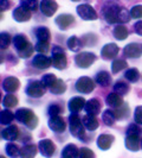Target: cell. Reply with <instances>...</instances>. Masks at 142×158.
<instances>
[{
  "label": "cell",
  "instance_id": "cell-1",
  "mask_svg": "<svg viewBox=\"0 0 142 158\" xmlns=\"http://www.w3.org/2000/svg\"><path fill=\"white\" fill-rule=\"evenodd\" d=\"M103 16L107 23H127L130 20V12H128L126 8L120 6L117 4H108L103 8Z\"/></svg>",
  "mask_w": 142,
  "mask_h": 158
},
{
  "label": "cell",
  "instance_id": "cell-2",
  "mask_svg": "<svg viewBox=\"0 0 142 158\" xmlns=\"http://www.w3.org/2000/svg\"><path fill=\"white\" fill-rule=\"evenodd\" d=\"M16 119L18 121L23 123L25 126H27L30 130H33L37 127L38 124V118L34 115V113L29 110V108H19L17 110V112L14 113Z\"/></svg>",
  "mask_w": 142,
  "mask_h": 158
},
{
  "label": "cell",
  "instance_id": "cell-3",
  "mask_svg": "<svg viewBox=\"0 0 142 158\" xmlns=\"http://www.w3.org/2000/svg\"><path fill=\"white\" fill-rule=\"evenodd\" d=\"M52 65L56 69H65L68 65V60H66V55L64 52V50L58 45H53L52 47Z\"/></svg>",
  "mask_w": 142,
  "mask_h": 158
},
{
  "label": "cell",
  "instance_id": "cell-4",
  "mask_svg": "<svg viewBox=\"0 0 142 158\" xmlns=\"http://www.w3.org/2000/svg\"><path fill=\"white\" fill-rule=\"evenodd\" d=\"M69 126H70V133L76 138H83L84 137V125L83 121H81V119L77 114H71L69 117Z\"/></svg>",
  "mask_w": 142,
  "mask_h": 158
},
{
  "label": "cell",
  "instance_id": "cell-5",
  "mask_svg": "<svg viewBox=\"0 0 142 158\" xmlns=\"http://www.w3.org/2000/svg\"><path fill=\"white\" fill-rule=\"evenodd\" d=\"M45 92L46 89L41 81H32L26 88V94L31 98H41L45 94Z\"/></svg>",
  "mask_w": 142,
  "mask_h": 158
},
{
  "label": "cell",
  "instance_id": "cell-6",
  "mask_svg": "<svg viewBox=\"0 0 142 158\" xmlns=\"http://www.w3.org/2000/svg\"><path fill=\"white\" fill-rule=\"evenodd\" d=\"M96 61V55L93 52H81L75 56V62L79 68H89Z\"/></svg>",
  "mask_w": 142,
  "mask_h": 158
},
{
  "label": "cell",
  "instance_id": "cell-7",
  "mask_svg": "<svg viewBox=\"0 0 142 158\" xmlns=\"http://www.w3.org/2000/svg\"><path fill=\"white\" fill-rule=\"evenodd\" d=\"M76 89H77V92L82 93V94H90L95 89L94 81L87 76L79 77L76 82Z\"/></svg>",
  "mask_w": 142,
  "mask_h": 158
},
{
  "label": "cell",
  "instance_id": "cell-8",
  "mask_svg": "<svg viewBox=\"0 0 142 158\" xmlns=\"http://www.w3.org/2000/svg\"><path fill=\"white\" fill-rule=\"evenodd\" d=\"M77 13L84 20H95V19H97L96 11L89 4H82V5H79L78 7H77Z\"/></svg>",
  "mask_w": 142,
  "mask_h": 158
},
{
  "label": "cell",
  "instance_id": "cell-9",
  "mask_svg": "<svg viewBox=\"0 0 142 158\" xmlns=\"http://www.w3.org/2000/svg\"><path fill=\"white\" fill-rule=\"evenodd\" d=\"M38 149H39L40 153L44 157L50 158L53 156V153H55L56 151V146L52 140H50V139H43L38 144Z\"/></svg>",
  "mask_w": 142,
  "mask_h": 158
},
{
  "label": "cell",
  "instance_id": "cell-10",
  "mask_svg": "<svg viewBox=\"0 0 142 158\" xmlns=\"http://www.w3.org/2000/svg\"><path fill=\"white\" fill-rule=\"evenodd\" d=\"M31 11L29 8L24 7L22 5H19L18 7L14 8L13 11V18L18 23H24V22H29L31 19Z\"/></svg>",
  "mask_w": 142,
  "mask_h": 158
},
{
  "label": "cell",
  "instance_id": "cell-11",
  "mask_svg": "<svg viewBox=\"0 0 142 158\" xmlns=\"http://www.w3.org/2000/svg\"><path fill=\"white\" fill-rule=\"evenodd\" d=\"M123 54L129 58H139L142 55V44L140 43H130L124 47Z\"/></svg>",
  "mask_w": 142,
  "mask_h": 158
},
{
  "label": "cell",
  "instance_id": "cell-12",
  "mask_svg": "<svg viewBox=\"0 0 142 158\" xmlns=\"http://www.w3.org/2000/svg\"><path fill=\"white\" fill-rule=\"evenodd\" d=\"M20 87V81L14 76H8L2 81V89L7 92L8 94H12L17 92Z\"/></svg>",
  "mask_w": 142,
  "mask_h": 158
},
{
  "label": "cell",
  "instance_id": "cell-13",
  "mask_svg": "<svg viewBox=\"0 0 142 158\" xmlns=\"http://www.w3.org/2000/svg\"><path fill=\"white\" fill-rule=\"evenodd\" d=\"M57 10H58V4L53 0H43L40 2V11L44 16H53Z\"/></svg>",
  "mask_w": 142,
  "mask_h": 158
},
{
  "label": "cell",
  "instance_id": "cell-14",
  "mask_svg": "<svg viewBox=\"0 0 142 158\" xmlns=\"http://www.w3.org/2000/svg\"><path fill=\"white\" fill-rule=\"evenodd\" d=\"M118 54V47L115 43L105 44L101 50V56L103 60H112Z\"/></svg>",
  "mask_w": 142,
  "mask_h": 158
},
{
  "label": "cell",
  "instance_id": "cell-15",
  "mask_svg": "<svg viewBox=\"0 0 142 158\" xmlns=\"http://www.w3.org/2000/svg\"><path fill=\"white\" fill-rule=\"evenodd\" d=\"M49 127L50 130H52L56 133H62L65 131V123H64L63 118H61L59 115L58 117H52V118L49 119Z\"/></svg>",
  "mask_w": 142,
  "mask_h": 158
},
{
  "label": "cell",
  "instance_id": "cell-16",
  "mask_svg": "<svg viewBox=\"0 0 142 158\" xmlns=\"http://www.w3.org/2000/svg\"><path fill=\"white\" fill-rule=\"evenodd\" d=\"M52 63V60L46 57L43 54H39V55H36L33 57V61H32V65L38 68V69H47Z\"/></svg>",
  "mask_w": 142,
  "mask_h": 158
},
{
  "label": "cell",
  "instance_id": "cell-17",
  "mask_svg": "<svg viewBox=\"0 0 142 158\" xmlns=\"http://www.w3.org/2000/svg\"><path fill=\"white\" fill-rule=\"evenodd\" d=\"M85 103H87V101L83 98H81V96L72 98L69 101V110H70L72 114H77L78 112H81L85 107Z\"/></svg>",
  "mask_w": 142,
  "mask_h": 158
},
{
  "label": "cell",
  "instance_id": "cell-18",
  "mask_svg": "<svg viewBox=\"0 0 142 158\" xmlns=\"http://www.w3.org/2000/svg\"><path fill=\"white\" fill-rule=\"evenodd\" d=\"M18 135H19V130L16 125H10L8 127H6L5 130L1 131V137L2 139L5 140H8V142H13L18 138Z\"/></svg>",
  "mask_w": 142,
  "mask_h": 158
},
{
  "label": "cell",
  "instance_id": "cell-19",
  "mask_svg": "<svg viewBox=\"0 0 142 158\" xmlns=\"http://www.w3.org/2000/svg\"><path fill=\"white\" fill-rule=\"evenodd\" d=\"M73 23H75V18L71 15H61L56 18V24L62 30H68Z\"/></svg>",
  "mask_w": 142,
  "mask_h": 158
},
{
  "label": "cell",
  "instance_id": "cell-20",
  "mask_svg": "<svg viewBox=\"0 0 142 158\" xmlns=\"http://www.w3.org/2000/svg\"><path fill=\"white\" fill-rule=\"evenodd\" d=\"M114 135H101L98 138H97V146L101 149V150H109L111 148V144L114 143Z\"/></svg>",
  "mask_w": 142,
  "mask_h": 158
},
{
  "label": "cell",
  "instance_id": "cell-21",
  "mask_svg": "<svg viewBox=\"0 0 142 158\" xmlns=\"http://www.w3.org/2000/svg\"><path fill=\"white\" fill-rule=\"evenodd\" d=\"M101 102L97 100V99H91V100H89L87 101L85 103V107H84V110L85 112L88 113V115H97L100 111H101Z\"/></svg>",
  "mask_w": 142,
  "mask_h": 158
},
{
  "label": "cell",
  "instance_id": "cell-22",
  "mask_svg": "<svg viewBox=\"0 0 142 158\" xmlns=\"http://www.w3.org/2000/svg\"><path fill=\"white\" fill-rule=\"evenodd\" d=\"M105 102H107L108 106H110L112 108H120V107L124 103L123 100H122V98L118 94H116V93H110V94H108V96L105 98Z\"/></svg>",
  "mask_w": 142,
  "mask_h": 158
},
{
  "label": "cell",
  "instance_id": "cell-23",
  "mask_svg": "<svg viewBox=\"0 0 142 158\" xmlns=\"http://www.w3.org/2000/svg\"><path fill=\"white\" fill-rule=\"evenodd\" d=\"M79 150L75 144H68L62 151V158H78Z\"/></svg>",
  "mask_w": 142,
  "mask_h": 158
},
{
  "label": "cell",
  "instance_id": "cell-24",
  "mask_svg": "<svg viewBox=\"0 0 142 158\" xmlns=\"http://www.w3.org/2000/svg\"><path fill=\"white\" fill-rule=\"evenodd\" d=\"M126 148L130 151H137L140 149V135H127Z\"/></svg>",
  "mask_w": 142,
  "mask_h": 158
},
{
  "label": "cell",
  "instance_id": "cell-25",
  "mask_svg": "<svg viewBox=\"0 0 142 158\" xmlns=\"http://www.w3.org/2000/svg\"><path fill=\"white\" fill-rule=\"evenodd\" d=\"M95 81L97 85L102 86V87H107L111 83V76L109 75V73L107 71H100L96 77H95Z\"/></svg>",
  "mask_w": 142,
  "mask_h": 158
},
{
  "label": "cell",
  "instance_id": "cell-26",
  "mask_svg": "<svg viewBox=\"0 0 142 158\" xmlns=\"http://www.w3.org/2000/svg\"><path fill=\"white\" fill-rule=\"evenodd\" d=\"M37 155V146L33 144L25 145L20 150V158H34Z\"/></svg>",
  "mask_w": 142,
  "mask_h": 158
},
{
  "label": "cell",
  "instance_id": "cell-27",
  "mask_svg": "<svg viewBox=\"0 0 142 158\" xmlns=\"http://www.w3.org/2000/svg\"><path fill=\"white\" fill-rule=\"evenodd\" d=\"M83 125L84 127L89 130V131H95V130H97L98 128V120L95 118L94 115H85L84 118H83Z\"/></svg>",
  "mask_w": 142,
  "mask_h": 158
},
{
  "label": "cell",
  "instance_id": "cell-28",
  "mask_svg": "<svg viewBox=\"0 0 142 158\" xmlns=\"http://www.w3.org/2000/svg\"><path fill=\"white\" fill-rule=\"evenodd\" d=\"M36 37L38 38V42H44V43H49V40L51 37L50 30L47 27L40 26L36 30Z\"/></svg>",
  "mask_w": 142,
  "mask_h": 158
},
{
  "label": "cell",
  "instance_id": "cell-29",
  "mask_svg": "<svg viewBox=\"0 0 142 158\" xmlns=\"http://www.w3.org/2000/svg\"><path fill=\"white\" fill-rule=\"evenodd\" d=\"M29 43H30V42L27 40L25 35L19 33V35H16V36L13 37V45H14V48L17 49V51L22 50V49L26 47Z\"/></svg>",
  "mask_w": 142,
  "mask_h": 158
},
{
  "label": "cell",
  "instance_id": "cell-30",
  "mask_svg": "<svg viewBox=\"0 0 142 158\" xmlns=\"http://www.w3.org/2000/svg\"><path fill=\"white\" fill-rule=\"evenodd\" d=\"M112 35H114V37L118 40H124L128 37V30H127L126 26H123V25H117L115 29H114V31H112Z\"/></svg>",
  "mask_w": 142,
  "mask_h": 158
},
{
  "label": "cell",
  "instance_id": "cell-31",
  "mask_svg": "<svg viewBox=\"0 0 142 158\" xmlns=\"http://www.w3.org/2000/svg\"><path fill=\"white\" fill-rule=\"evenodd\" d=\"M68 48L70 49L71 51H73V52H77V51H79L81 49H82V42H81V40L79 38H77L76 36H72V37H70L69 40H68Z\"/></svg>",
  "mask_w": 142,
  "mask_h": 158
},
{
  "label": "cell",
  "instance_id": "cell-32",
  "mask_svg": "<svg viewBox=\"0 0 142 158\" xmlns=\"http://www.w3.org/2000/svg\"><path fill=\"white\" fill-rule=\"evenodd\" d=\"M103 123L108 126H112L115 124V120H116V115H115V112L111 111V110H107V111L103 112Z\"/></svg>",
  "mask_w": 142,
  "mask_h": 158
},
{
  "label": "cell",
  "instance_id": "cell-33",
  "mask_svg": "<svg viewBox=\"0 0 142 158\" xmlns=\"http://www.w3.org/2000/svg\"><path fill=\"white\" fill-rule=\"evenodd\" d=\"M65 90H66V85H65V82L62 81V80H57L55 82V85L50 88V92L52 94H56V95L63 94Z\"/></svg>",
  "mask_w": 142,
  "mask_h": 158
},
{
  "label": "cell",
  "instance_id": "cell-34",
  "mask_svg": "<svg viewBox=\"0 0 142 158\" xmlns=\"http://www.w3.org/2000/svg\"><path fill=\"white\" fill-rule=\"evenodd\" d=\"M5 152L7 153L8 157H11V158L20 157V150H19V148L17 146L16 144H13V143H10V144L6 145V148H5Z\"/></svg>",
  "mask_w": 142,
  "mask_h": 158
},
{
  "label": "cell",
  "instance_id": "cell-35",
  "mask_svg": "<svg viewBox=\"0 0 142 158\" xmlns=\"http://www.w3.org/2000/svg\"><path fill=\"white\" fill-rule=\"evenodd\" d=\"M129 90H130V87L123 81H117L114 86V93L118 95H126Z\"/></svg>",
  "mask_w": 142,
  "mask_h": 158
},
{
  "label": "cell",
  "instance_id": "cell-36",
  "mask_svg": "<svg viewBox=\"0 0 142 158\" xmlns=\"http://www.w3.org/2000/svg\"><path fill=\"white\" fill-rule=\"evenodd\" d=\"M16 118V115L8 110H4L0 113V123L2 125H8L12 123V120Z\"/></svg>",
  "mask_w": 142,
  "mask_h": 158
},
{
  "label": "cell",
  "instance_id": "cell-37",
  "mask_svg": "<svg viewBox=\"0 0 142 158\" xmlns=\"http://www.w3.org/2000/svg\"><path fill=\"white\" fill-rule=\"evenodd\" d=\"M128 67V64L124 60H121V58H117V60H115L112 64H111V71L114 73V74H117L120 73L121 70H123L124 68Z\"/></svg>",
  "mask_w": 142,
  "mask_h": 158
},
{
  "label": "cell",
  "instance_id": "cell-38",
  "mask_svg": "<svg viewBox=\"0 0 142 158\" xmlns=\"http://www.w3.org/2000/svg\"><path fill=\"white\" fill-rule=\"evenodd\" d=\"M2 105H4L5 107H8V108L14 107V106L18 105V99H17L16 95H13V94L5 95L4 99H2Z\"/></svg>",
  "mask_w": 142,
  "mask_h": 158
},
{
  "label": "cell",
  "instance_id": "cell-39",
  "mask_svg": "<svg viewBox=\"0 0 142 158\" xmlns=\"http://www.w3.org/2000/svg\"><path fill=\"white\" fill-rule=\"evenodd\" d=\"M124 77H126L129 82H137L139 79H140V73L137 69H135V68H132V69H128L126 71V74H124Z\"/></svg>",
  "mask_w": 142,
  "mask_h": 158
},
{
  "label": "cell",
  "instance_id": "cell-40",
  "mask_svg": "<svg viewBox=\"0 0 142 158\" xmlns=\"http://www.w3.org/2000/svg\"><path fill=\"white\" fill-rule=\"evenodd\" d=\"M17 52H18L19 57H22V58H29V57H31L32 54H33V45H32L31 43H29L26 47L23 48V49L19 50V51H17Z\"/></svg>",
  "mask_w": 142,
  "mask_h": 158
},
{
  "label": "cell",
  "instance_id": "cell-41",
  "mask_svg": "<svg viewBox=\"0 0 142 158\" xmlns=\"http://www.w3.org/2000/svg\"><path fill=\"white\" fill-rule=\"evenodd\" d=\"M115 115L116 119H124L129 115V107L127 106V103H123L120 108H117V111H115Z\"/></svg>",
  "mask_w": 142,
  "mask_h": 158
},
{
  "label": "cell",
  "instance_id": "cell-42",
  "mask_svg": "<svg viewBox=\"0 0 142 158\" xmlns=\"http://www.w3.org/2000/svg\"><path fill=\"white\" fill-rule=\"evenodd\" d=\"M10 43H11V36H10V33H7V32H1V35H0V47H1V49L2 50L4 49H7Z\"/></svg>",
  "mask_w": 142,
  "mask_h": 158
},
{
  "label": "cell",
  "instance_id": "cell-43",
  "mask_svg": "<svg viewBox=\"0 0 142 158\" xmlns=\"http://www.w3.org/2000/svg\"><path fill=\"white\" fill-rule=\"evenodd\" d=\"M58 79H56V76L53 74H46V75H44L43 76V79H41V82L44 83V86L45 87H52L53 85H55V82L57 81Z\"/></svg>",
  "mask_w": 142,
  "mask_h": 158
},
{
  "label": "cell",
  "instance_id": "cell-44",
  "mask_svg": "<svg viewBox=\"0 0 142 158\" xmlns=\"http://www.w3.org/2000/svg\"><path fill=\"white\" fill-rule=\"evenodd\" d=\"M20 5L24 6V7L29 8L30 11H37V7H38V2L37 1H34V0H23L22 2H20Z\"/></svg>",
  "mask_w": 142,
  "mask_h": 158
},
{
  "label": "cell",
  "instance_id": "cell-45",
  "mask_svg": "<svg viewBox=\"0 0 142 158\" xmlns=\"http://www.w3.org/2000/svg\"><path fill=\"white\" fill-rule=\"evenodd\" d=\"M130 16L135 19L142 18V5H135L130 10Z\"/></svg>",
  "mask_w": 142,
  "mask_h": 158
},
{
  "label": "cell",
  "instance_id": "cell-46",
  "mask_svg": "<svg viewBox=\"0 0 142 158\" xmlns=\"http://www.w3.org/2000/svg\"><path fill=\"white\" fill-rule=\"evenodd\" d=\"M78 158H95V153L88 148H82L79 150Z\"/></svg>",
  "mask_w": 142,
  "mask_h": 158
},
{
  "label": "cell",
  "instance_id": "cell-47",
  "mask_svg": "<svg viewBox=\"0 0 142 158\" xmlns=\"http://www.w3.org/2000/svg\"><path fill=\"white\" fill-rule=\"evenodd\" d=\"M140 133H141V130L136 124H132L127 128V135H140Z\"/></svg>",
  "mask_w": 142,
  "mask_h": 158
},
{
  "label": "cell",
  "instance_id": "cell-48",
  "mask_svg": "<svg viewBox=\"0 0 142 158\" xmlns=\"http://www.w3.org/2000/svg\"><path fill=\"white\" fill-rule=\"evenodd\" d=\"M47 113L50 115V118L52 117H58V114L61 113V107L58 105H51L49 108H47Z\"/></svg>",
  "mask_w": 142,
  "mask_h": 158
},
{
  "label": "cell",
  "instance_id": "cell-49",
  "mask_svg": "<svg viewBox=\"0 0 142 158\" xmlns=\"http://www.w3.org/2000/svg\"><path fill=\"white\" fill-rule=\"evenodd\" d=\"M49 48H50L49 43H44V42H38V43L36 44V50H37L39 54H43V55L49 51Z\"/></svg>",
  "mask_w": 142,
  "mask_h": 158
},
{
  "label": "cell",
  "instance_id": "cell-50",
  "mask_svg": "<svg viewBox=\"0 0 142 158\" xmlns=\"http://www.w3.org/2000/svg\"><path fill=\"white\" fill-rule=\"evenodd\" d=\"M134 120L136 124L139 125H142V106H139L135 108V113H134Z\"/></svg>",
  "mask_w": 142,
  "mask_h": 158
},
{
  "label": "cell",
  "instance_id": "cell-51",
  "mask_svg": "<svg viewBox=\"0 0 142 158\" xmlns=\"http://www.w3.org/2000/svg\"><path fill=\"white\" fill-rule=\"evenodd\" d=\"M134 29H135V32H136L137 35L142 36V20H139V22L135 23Z\"/></svg>",
  "mask_w": 142,
  "mask_h": 158
},
{
  "label": "cell",
  "instance_id": "cell-52",
  "mask_svg": "<svg viewBox=\"0 0 142 158\" xmlns=\"http://www.w3.org/2000/svg\"><path fill=\"white\" fill-rule=\"evenodd\" d=\"M10 7V2L8 1H1V11H6Z\"/></svg>",
  "mask_w": 142,
  "mask_h": 158
},
{
  "label": "cell",
  "instance_id": "cell-53",
  "mask_svg": "<svg viewBox=\"0 0 142 158\" xmlns=\"http://www.w3.org/2000/svg\"><path fill=\"white\" fill-rule=\"evenodd\" d=\"M0 158H5V157H4V156H1V157H0Z\"/></svg>",
  "mask_w": 142,
  "mask_h": 158
},
{
  "label": "cell",
  "instance_id": "cell-54",
  "mask_svg": "<svg viewBox=\"0 0 142 158\" xmlns=\"http://www.w3.org/2000/svg\"><path fill=\"white\" fill-rule=\"evenodd\" d=\"M141 148H142V142H141Z\"/></svg>",
  "mask_w": 142,
  "mask_h": 158
}]
</instances>
